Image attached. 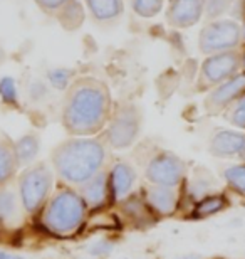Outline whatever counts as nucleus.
I'll return each instance as SVG.
<instances>
[{
	"instance_id": "f257e3e1",
	"label": "nucleus",
	"mask_w": 245,
	"mask_h": 259,
	"mask_svg": "<svg viewBox=\"0 0 245 259\" xmlns=\"http://www.w3.org/2000/svg\"><path fill=\"white\" fill-rule=\"evenodd\" d=\"M113 113L108 86L94 77H82L69 86L62 108V126L72 137H96Z\"/></svg>"
},
{
	"instance_id": "f03ea898",
	"label": "nucleus",
	"mask_w": 245,
	"mask_h": 259,
	"mask_svg": "<svg viewBox=\"0 0 245 259\" xmlns=\"http://www.w3.org/2000/svg\"><path fill=\"white\" fill-rule=\"evenodd\" d=\"M51 163L62 184L77 189L108 168L109 147L103 135L72 137L52 150Z\"/></svg>"
},
{
	"instance_id": "7ed1b4c3",
	"label": "nucleus",
	"mask_w": 245,
	"mask_h": 259,
	"mask_svg": "<svg viewBox=\"0 0 245 259\" xmlns=\"http://www.w3.org/2000/svg\"><path fill=\"white\" fill-rule=\"evenodd\" d=\"M37 217L40 227L49 236L69 239L84 229L89 209L77 189L61 182Z\"/></svg>"
},
{
	"instance_id": "20e7f679",
	"label": "nucleus",
	"mask_w": 245,
	"mask_h": 259,
	"mask_svg": "<svg viewBox=\"0 0 245 259\" xmlns=\"http://www.w3.org/2000/svg\"><path fill=\"white\" fill-rule=\"evenodd\" d=\"M19 202L29 215H39L54 192V170L39 162L25 167L17 179Z\"/></svg>"
},
{
	"instance_id": "39448f33",
	"label": "nucleus",
	"mask_w": 245,
	"mask_h": 259,
	"mask_svg": "<svg viewBox=\"0 0 245 259\" xmlns=\"http://www.w3.org/2000/svg\"><path fill=\"white\" fill-rule=\"evenodd\" d=\"M141 130V113L131 103H121L113 110L104 132V142L113 150H126L136 143Z\"/></svg>"
},
{
	"instance_id": "423d86ee",
	"label": "nucleus",
	"mask_w": 245,
	"mask_h": 259,
	"mask_svg": "<svg viewBox=\"0 0 245 259\" xmlns=\"http://www.w3.org/2000/svg\"><path fill=\"white\" fill-rule=\"evenodd\" d=\"M144 177L151 185L180 189L185 184L186 163L178 155L160 150L148 160L144 167Z\"/></svg>"
},
{
	"instance_id": "0eeeda50",
	"label": "nucleus",
	"mask_w": 245,
	"mask_h": 259,
	"mask_svg": "<svg viewBox=\"0 0 245 259\" xmlns=\"http://www.w3.org/2000/svg\"><path fill=\"white\" fill-rule=\"evenodd\" d=\"M240 40V27L232 20L208 24L200 32V51L203 54H218L232 51Z\"/></svg>"
},
{
	"instance_id": "6e6552de",
	"label": "nucleus",
	"mask_w": 245,
	"mask_h": 259,
	"mask_svg": "<svg viewBox=\"0 0 245 259\" xmlns=\"http://www.w3.org/2000/svg\"><path fill=\"white\" fill-rule=\"evenodd\" d=\"M240 64V56L233 53V51L208 56L203 61L200 69V88H212L222 84L223 81L230 79L232 76L237 74Z\"/></svg>"
},
{
	"instance_id": "1a4fd4ad",
	"label": "nucleus",
	"mask_w": 245,
	"mask_h": 259,
	"mask_svg": "<svg viewBox=\"0 0 245 259\" xmlns=\"http://www.w3.org/2000/svg\"><path fill=\"white\" fill-rule=\"evenodd\" d=\"M245 93V72L232 76L230 79L218 84L205 100V111L215 116L228 106L233 105Z\"/></svg>"
},
{
	"instance_id": "9d476101",
	"label": "nucleus",
	"mask_w": 245,
	"mask_h": 259,
	"mask_svg": "<svg viewBox=\"0 0 245 259\" xmlns=\"http://www.w3.org/2000/svg\"><path fill=\"white\" fill-rule=\"evenodd\" d=\"M141 197L150 207V210L158 219H161V217H171L173 214H176L181 202V194L178 189L161 187V185H151V184L143 187Z\"/></svg>"
},
{
	"instance_id": "9b49d317",
	"label": "nucleus",
	"mask_w": 245,
	"mask_h": 259,
	"mask_svg": "<svg viewBox=\"0 0 245 259\" xmlns=\"http://www.w3.org/2000/svg\"><path fill=\"white\" fill-rule=\"evenodd\" d=\"M116 205L119 215H121L119 217L121 224L126 222V224L134 227V229H146V227L158 222V217L150 210V207L146 205L141 194H129L126 199L118 202Z\"/></svg>"
},
{
	"instance_id": "f8f14e48",
	"label": "nucleus",
	"mask_w": 245,
	"mask_h": 259,
	"mask_svg": "<svg viewBox=\"0 0 245 259\" xmlns=\"http://www.w3.org/2000/svg\"><path fill=\"white\" fill-rule=\"evenodd\" d=\"M77 192L81 194L82 200L86 202L89 212L108 209L113 205L111 199V189H109V179H108V168L94 175L92 179L77 187Z\"/></svg>"
},
{
	"instance_id": "ddd939ff",
	"label": "nucleus",
	"mask_w": 245,
	"mask_h": 259,
	"mask_svg": "<svg viewBox=\"0 0 245 259\" xmlns=\"http://www.w3.org/2000/svg\"><path fill=\"white\" fill-rule=\"evenodd\" d=\"M210 153L218 158H240L245 163V133L235 130H218L210 140Z\"/></svg>"
},
{
	"instance_id": "4468645a",
	"label": "nucleus",
	"mask_w": 245,
	"mask_h": 259,
	"mask_svg": "<svg viewBox=\"0 0 245 259\" xmlns=\"http://www.w3.org/2000/svg\"><path fill=\"white\" fill-rule=\"evenodd\" d=\"M108 179H109V189H111V199L113 205L118 202L126 199L129 194H133L134 184H136V170L128 162L118 160L111 165H108Z\"/></svg>"
},
{
	"instance_id": "2eb2a0df",
	"label": "nucleus",
	"mask_w": 245,
	"mask_h": 259,
	"mask_svg": "<svg viewBox=\"0 0 245 259\" xmlns=\"http://www.w3.org/2000/svg\"><path fill=\"white\" fill-rule=\"evenodd\" d=\"M203 12V0H173L168 9V20L175 27H190L197 24Z\"/></svg>"
},
{
	"instance_id": "dca6fc26",
	"label": "nucleus",
	"mask_w": 245,
	"mask_h": 259,
	"mask_svg": "<svg viewBox=\"0 0 245 259\" xmlns=\"http://www.w3.org/2000/svg\"><path fill=\"white\" fill-rule=\"evenodd\" d=\"M19 167L20 165L15 157L14 142L7 137L0 138V187H7L12 182Z\"/></svg>"
},
{
	"instance_id": "f3484780",
	"label": "nucleus",
	"mask_w": 245,
	"mask_h": 259,
	"mask_svg": "<svg viewBox=\"0 0 245 259\" xmlns=\"http://www.w3.org/2000/svg\"><path fill=\"white\" fill-rule=\"evenodd\" d=\"M228 207V199L225 194H208L205 197H202L200 200H197V204L193 205V209L190 212L191 219L202 221L208 219V217L220 214Z\"/></svg>"
},
{
	"instance_id": "a211bd4d",
	"label": "nucleus",
	"mask_w": 245,
	"mask_h": 259,
	"mask_svg": "<svg viewBox=\"0 0 245 259\" xmlns=\"http://www.w3.org/2000/svg\"><path fill=\"white\" fill-rule=\"evenodd\" d=\"M14 150H15V157H17V162L20 167H29L39 153L37 135H34V133L24 135L22 138H19L17 142L14 143Z\"/></svg>"
},
{
	"instance_id": "6ab92c4d",
	"label": "nucleus",
	"mask_w": 245,
	"mask_h": 259,
	"mask_svg": "<svg viewBox=\"0 0 245 259\" xmlns=\"http://www.w3.org/2000/svg\"><path fill=\"white\" fill-rule=\"evenodd\" d=\"M92 15L99 20H108L118 17L123 12L121 0H86Z\"/></svg>"
},
{
	"instance_id": "aec40b11",
	"label": "nucleus",
	"mask_w": 245,
	"mask_h": 259,
	"mask_svg": "<svg viewBox=\"0 0 245 259\" xmlns=\"http://www.w3.org/2000/svg\"><path fill=\"white\" fill-rule=\"evenodd\" d=\"M223 179H225V184L233 192L238 195H245V163L243 162L227 167L223 170Z\"/></svg>"
},
{
	"instance_id": "412c9836",
	"label": "nucleus",
	"mask_w": 245,
	"mask_h": 259,
	"mask_svg": "<svg viewBox=\"0 0 245 259\" xmlns=\"http://www.w3.org/2000/svg\"><path fill=\"white\" fill-rule=\"evenodd\" d=\"M17 197L7 187H0V224L12 221L17 214Z\"/></svg>"
},
{
	"instance_id": "4be33fe9",
	"label": "nucleus",
	"mask_w": 245,
	"mask_h": 259,
	"mask_svg": "<svg viewBox=\"0 0 245 259\" xmlns=\"http://www.w3.org/2000/svg\"><path fill=\"white\" fill-rule=\"evenodd\" d=\"M61 24L66 29H77L81 25V22L84 20V10H82L81 4L76 0H69V4L66 5L62 14L59 15Z\"/></svg>"
},
{
	"instance_id": "5701e85b",
	"label": "nucleus",
	"mask_w": 245,
	"mask_h": 259,
	"mask_svg": "<svg viewBox=\"0 0 245 259\" xmlns=\"http://www.w3.org/2000/svg\"><path fill=\"white\" fill-rule=\"evenodd\" d=\"M72 76H74V71L66 69V67H57V69L49 71V74H47L52 88L61 90V91H64V90H67V86H71Z\"/></svg>"
},
{
	"instance_id": "b1692460",
	"label": "nucleus",
	"mask_w": 245,
	"mask_h": 259,
	"mask_svg": "<svg viewBox=\"0 0 245 259\" xmlns=\"http://www.w3.org/2000/svg\"><path fill=\"white\" fill-rule=\"evenodd\" d=\"M163 7V0H134L133 9L141 17H155Z\"/></svg>"
},
{
	"instance_id": "393cba45",
	"label": "nucleus",
	"mask_w": 245,
	"mask_h": 259,
	"mask_svg": "<svg viewBox=\"0 0 245 259\" xmlns=\"http://www.w3.org/2000/svg\"><path fill=\"white\" fill-rule=\"evenodd\" d=\"M0 98L5 105H17V86L10 76L0 79Z\"/></svg>"
},
{
	"instance_id": "a878e982",
	"label": "nucleus",
	"mask_w": 245,
	"mask_h": 259,
	"mask_svg": "<svg viewBox=\"0 0 245 259\" xmlns=\"http://www.w3.org/2000/svg\"><path fill=\"white\" fill-rule=\"evenodd\" d=\"M227 120L230 121L233 126L245 130V93L233 103V108L228 111Z\"/></svg>"
},
{
	"instance_id": "bb28decb",
	"label": "nucleus",
	"mask_w": 245,
	"mask_h": 259,
	"mask_svg": "<svg viewBox=\"0 0 245 259\" xmlns=\"http://www.w3.org/2000/svg\"><path fill=\"white\" fill-rule=\"evenodd\" d=\"M114 247V242L109 241V239H99L96 242H92V244L89 246V254L91 256H96V257H106L111 254Z\"/></svg>"
},
{
	"instance_id": "cd10ccee",
	"label": "nucleus",
	"mask_w": 245,
	"mask_h": 259,
	"mask_svg": "<svg viewBox=\"0 0 245 259\" xmlns=\"http://www.w3.org/2000/svg\"><path fill=\"white\" fill-rule=\"evenodd\" d=\"M203 7L207 9L208 17H217L227 10L228 0H203Z\"/></svg>"
},
{
	"instance_id": "c85d7f7f",
	"label": "nucleus",
	"mask_w": 245,
	"mask_h": 259,
	"mask_svg": "<svg viewBox=\"0 0 245 259\" xmlns=\"http://www.w3.org/2000/svg\"><path fill=\"white\" fill-rule=\"evenodd\" d=\"M29 93H30V96H32V100H42V98L47 95V88H45L44 82L34 81L29 88Z\"/></svg>"
},
{
	"instance_id": "c756f323",
	"label": "nucleus",
	"mask_w": 245,
	"mask_h": 259,
	"mask_svg": "<svg viewBox=\"0 0 245 259\" xmlns=\"http://www.w3.org/2000/svg\"><path fill=\"white\" fill-rule=\"evenodd\" d=\"M35 2H37L40 7L52 10V9H57V7H61V5H64L67 0H35Z\"/></svg>"
},
{
	"instance_id": "7c9ffc66",
	"label": "nucleus",
	"mask_w": 245,
	"mask_h": 259,
	"mask_svg": "<svg viewBox=\"0 0 245 259\" xmlns=\"http://www.w3.org/2000/svg\"><path fill=\"white\" fill-rule=\"evenodd\" d=\"M0 259H22V257L17 254H12V252H9V251L0 249Z\"/></svg>"
},
{
	"instance_id": "2f4dec72",
	"label": "nucleus",
	"mask_w": 245,
	"mask_h": 259,
	"mask_svg": "<svg viewBox=\"0 0 245 259\" xmlns=\"http://www.w3.org/2000/svg\"><path fill=\"white\" fill-rule=\"evenodd\" d=\"M2 61H4V49L0 48V63H2Z\"/></svg>"
},
{
	"instance_id": "473e14b6",
	"label": "nucleus",
	"mask_w": 245,
	"mask_h": 259,
	"mask_svg": "<svg viewBox=\"0 0 245 259\" xmlns=\"http://www.w3.org/2000/svg\"><path fill=\"white\" fill-rule=\"evenodd\" d=\"M242 64H243V71H245V56H243V59H242Z\"/></svg>"
},
{
	"instance_id": "72a5a7b5",
	"label": "nucleus",
	"mask_w": 245,
	"mask_h": 259,
	"mask_svg": "<svg viewBox=\"0 0 245 259\" xmlns=\"http://www.w3.org/2000/svg\"><path fill=\"white\" fill-rule=\"evenodd\" d=\"M243 37H245V29H243Z\"/></svg>"
}]
</instances>
